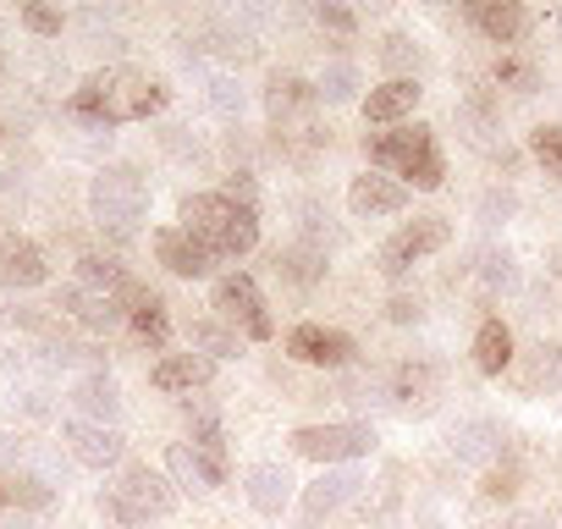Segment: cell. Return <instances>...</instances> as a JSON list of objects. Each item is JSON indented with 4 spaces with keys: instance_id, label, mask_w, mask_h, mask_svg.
I'll list each match as a JSON object with an SVG mask.
<instances>
[{
    "instance_id": "1",
    "label": "cell",
    "mask_w": 562,
    "mask_h": 529,
    "mask_svg": "<svg viewBox=\"0 0 562 529\" xmlns=\"http://www.w3.org/2000/svg\"><path fill=\"white\" fill-rule=\"evenodd\" d=\"M166 83L133 72V67H105L94 78H83L67 100V111L89 127H122V122H149L166 111Z\"/></svg>"
},
{
    "instance_id": "2",
    "label": "cell",
    "mask_w": 562,
    "mask_h": 529,
    "mask_svg": "<svg viewBox=\"0 0 562 529\" xmlns=\"http://www.w3.org/2000/svg\"><path fill=\"white\" fill-rule=\"evenodd\" d=\"M177 215H182V232L215 259H243L259 248V215L232 204L226 193H188Z\"/></svg>"
},
{
    "instance_id": "3",
    "label": "cell",
    "mask_w": 562,
    "mask_h": 529,
    "mask_svg": "<svg viewBox=\"0 0 562 529\" xmlns=\"http://www.w3.org/2000/svg\"><path fill=\"white\" fill-rule=\"evenodd\" d=\"M364 155L370 166H386L403 188H419V193H436L447 182V160H441V144L425 122H403L392 133H375L364 138Z\"/></svg>"
},
{
    "instance_id": "4",
    "label": "cell",
    "mask_w": 562,
    "mask_h": 529,
    "mask_svg": "<svg viewBox=\"0 0 562 529\" xmlns=\"http://www.w3.org/2000/svg\"><path fill=\"white\" fill-rule=\"evenodd\" d=\"M89 210H94L100 226L133 232V226L144 221V210H149V188H144V177H138L133 166H105V171L89 182Z\"/></svg>"
},
{
    "instance_id": "5",
    "label": "cell",
    "mask_w": 562,
    "mask_h": 529,
    "mask_svg": "<svg viewBox=\"0 0 562 529\" xmlns=\"http://www.w3.org/2000/svg\"><path fill=\"white\" fill-rule=\"evenodd\" d=\"M375 447H381L375 425H304V430H293V452H299V458H315V463H326V469L359 463V458H370Z\"/></svg>"
},
{
    "instance_id": "6",
    "label": "cell",
    "mask_w": 562,
    "mask_h": 529,
    "mask_svg": "<svg viewBox=\"0 0 562 529\" xmlns=\"http://www.w3.org/2000/svg\"><path fill=\"white\" fill-rule=\"evenodd\" d=\"M447 243H452V221H447V215H414V221H403V226L381 243V271H386V277H403L408 264L441 254Z\"/></svg>"
},
{
    "instance_id": "7",
    "label": "cell",
    "mask_w": 562,
    "mask_h": 529,
    "mask_svg": "<svg viewBox=\"0 0 562 529\" xmlns=\"http://www.w3.org/2000/svg\"><path fill=\"white\" fill-rule=\"evenodd\" d=\"M215 309H221L243 337H254V342H270V337H276V320H270V309H265V293H259V282H254L248 271H226V277L215 282Z\"/></svg>"
},
{
    "instance_id": "8",
    "label": "cell",
    "mask_w": 562,
    "mask_h": 529,
    "mask_svg": "<svg viewBox=\"0 0 562 529\" xmlns=\"http://www.w3.org/2000/svg\"><path fill=\"white\" fill-rule=\"evenodd\" d=\"M288 353L299 364H315V370H348L353 364V337L337 331V326H321V320H304L288 331Z\"/></svg>"
},
{
    "instance_id": "9",
    "label": "cell",
    "mask_w": 562,
    "mask_h": 529,
    "mask_svg": "<svg viewBox=\"0 0 562 529\" xmlns=\"http://www.w3.org/2000/svg\"><path fill=\"white\" fill-rule=\"evenodd\" d=\"M116 496L127 502V513L144 524V518H166L171 507H177V491H171V480L160 474V469H149V463H127L122 469V485H116Z\"/></svg>"
},
{
    "instance_id": "10",
    "label": "cell",
    "mask_w": 562,
    "mask_h": 529,
    "mask_svg": "<svg viewBox=\"0 0 562 529\" xmlns=\"http://www.w3.org/2000/svg\"><path fill=\"white\" fill-rule=\"evenodd\" d=\"M61 441H67V447H72V458H78L83 469H94V474H105V469H116V463L127 458V441L116 436V425L67 419V425H61Z\"/></svg>"
},
{
    "instance_id": "11",
    "label": "cell",
    "mask_w": 562,
    "mask_h": 529,
    "mask_svg": "<svg viewBox=\"0 0 562 529\" xmlns=\"http://www.w3.org/2000/svg\"><path fill=\"white\" fill-rule=\"evenodd\" d=\"M116 309L127 315V326H133V337L144 342V348H166L171 342V315H166V304L144 288V282H127L122 293H116Z\"/></svg>"
},
{
    "instance_id": "12",
    "label": "cell",
    "mask_w": 562,
    "mask_h": 529,
    "mask_svg": "<svg viewBox=\"0 0 562 529\" xmlns=\"http://www.w3.org/2000/svg\"><path fill=\"white\" fill-rule=\"evenodd\" d=\"M155 259L166 264L171 277H182V282H204L210 264H215V254L199 248L182 226H160V232H155Z\"/></svg>"
},
{
    "instance_id": "13",
    "label": "cell",
    "mask_w": 562,
    "mask_h": 529,
    "mask_svg": "<svg viewBox=\"0 0 562 529\" xmlns=\"http://www.w3.org/2000/svg\"><path fill=\"white\" fill-rule=\"evenodd\" d=\"M403 204H408V188H403L397 177L364 171V177L348 182V210H353L359 221H370V215H397Z\"/></svg>"
},
{
    "instance_id": "14",
    "label": "cell",
    "mask_w": 562,
    "mask_h": 529,
    "mask_svg": "<svg viewBox=\"0 0 562 529\" xmlns=\"http://www.w3.org/2000/svg\"><path fill=\"white\" fill-rule=\"evenodd\" d=\"M243 496H248L254 513L281 518V513H288V502H293V474L281 469V463H254V469L243 474Z\"/></svg>"
},
{
    "instance_id": "15",
    "label": "cell",
    "mask_w": 562,
    "mask_h": 529,
    "mask_svg": "<svg viewBox=\"0 0 562 529\" xmlns=\"http://www.w3.org/2000/svg\"><path fill=\"white\" fill-rule=\"evenodd\" d=\"M419 100H425L419 83H408V78H386L381 89L364 94V122H370V127H392V122L403 127V116L419 111Z\"/></svg>"
},
{
    "instance_id": "16",
    "label": "cell",
    "mask_w": 562,
    "mask_h": 529,
    "mask_svg": "<svg viewBox=\"0 0 562 529\" xmlns=\"http://www.w3.org/2000/svg\"><path fill=\"white\" fill-rule=\"evenodd\" d=\"M188 419H193V436H188V447H193V458L204 463V474H210V485H226V474H232V463H226V430H221V419H215L210 408H193V403H188Z\"/></svg>"
},
{
    "instance_id": "17",
    "label": "cell",
    "mask_w": 562,
    "mask_h": 529,
    "mask_svg": "<svg viewBox=\"0 0 562 529\" xmlns=\"http://www.w3.org/2000/svg\"><path fill=\"white\" fill-rule=\"evenodd\" d=\"M469 23L491 40V45H518L529 29V12L518 0H469Z\"/></svg>"
},
{
    "instance_id": "18",
    "label": "cell",
    "mask_w": 562,
    "mask_h": 529,
    "mask_svg": "<svg viewBox=\"0 0 562 529\" xmlns=\"http://www.w3.org/2000/svg\"><path fill=\"white\" fill-rule=\"evenodd\" d=\"M45 277H50L45 254L29 237H7V232H0V282H7V288H40Z\"/></svg>"
},
{
    "instance_id": "19",
    "label": "cell",
    "mask_w": 562,
    "mask_h": 529,
    "mask_svg": "<svg viewBox=\"0 0 562 529\" xmlns=\"http://www.w3.org/2000/svg\"><path fill=\"white\" fill-rule=\"evenodd\" d=\"M56 309L67 315V320H78V326H89V331H105V326H116L122 320V309H116V299L111 293H94V288H61V299H56Z\"/></svg>"
},
{
    "instance_id": "20",
    "label": "cell",
    "mask_w": 562,
    "mask_h": 529,
    "mask_svg": "<svg viewBox=\"0 0 562 529\" xmlns=\"http://www.w3.org/2000/svg\"><path fill=\"white\" fill-rule=\"evenodd\" d=\"M359 491H364V480H359L353 469H326L321 480L304 485V513H310V518H326V513L348 507Z\"/></svg>"
},
{
    "instance_id": "21",
    "label": "cell",
    "mask_w": 562,
    "mask_h": 529,
    "mask_svg": "<svg viewBox=\"0 0 562 529\" xmlns=\"http://www.w3.org/2000/svg\"><path fill=\"white\" fill-rule=\"evenodd\" d=\"M72 403H78V414H89V425H116L122 419V392H116V381L105 370H89L72 386Z\"/></svg>"
},
{
    "instance_id": "22",
    "label": "cell",
    "mask_w": 562,
    "mask_h": 529,
    "mask_svg": "<svg viewBox=\"0 0 562 529\" xmlns=\"http://www.w3.org/2000/svg\"><path fill=\"white\" fill-rule=\"evenodd\" d=\"M210 375H215V364H210L204 353H166V359L149 370L155 392H193V386H204Z\"/></svg>"
},
{
    "instance_id": "23",
    "label": "cell",
    "mask_w": 562,
    "mask_h": 529,
    "mask_svg": "<svg viewBox=\"0 0 562 529\" xmlns=\"http://www.w3.org/2000/svg\"><path fill=\"white\" fill-rule=\"evenodd\" d=\"M270 264H276V277H288L293 288L326 282V248H315V243H288V248H276Z\"/></svg>"
},
{
    "instance_id": "24",
    "label": "cell",
    "mask_w": 562,
    "mask_h": 529,
    "mask_svg": "<svg viewBox=\"0 0 562 529\" xmlns=\"http://www.w3.org/2000/svg\"><path fill=\"white\" fill-rule=\"evenodd\" d=\"M315 105V83H304L299 72H270V83H265V111H270V122H288V116H299V111H310Z\"/></svg>"
},
{
    "instance_id": "25",
    "label": "cell",
    "mask_w": 562,
    "mask_h": 529,
    "mask_svg": "<svg viewBox=\"0 0 562 529\" xmlns=\"http://www.w3.org/2000/svg\"><path fill=\"white\" fill-rule=\"evenodd\" d=\"M474 364H480V375L513 370V331H507L502 320H485V326L474 331Z\"/></svg>"
},
{
    "instance_id": "26",
    "label": "cell",
    "mask_w": 562,
    "mask_h": 529,
    "mask_svg": "<svg viewBox=\"0 0 562 529\" xmlns=\"http://www.w3.org/2000/svg\"><path fill=\"white\" fill-rule=\"evenodd\" d=\"M127 282H133V277L122 271L116 259H105V254H83V259H78V288H94V293H111V299H116Z\"/></svg>"
},
{
    "instance_id": "27",
    "label": "cell",
    "mask_w": 562,
    "mask_h": 529,
    "mask_svg": "<svg viewBox=\"0 0 562 529\" xmlns=\"http://www.w3.org/2000/svg\"><path fill=\"white\" fill-rule=\"evenodd\" d=\"M188 353H204L210 364H215V359H237V337H232L221 320H193V326H188Z\"/></svg>"
},
{
    "instance_id": "28",
    "label": "cell",
    "mask_w": 562,
    "mask_h": 529,
    "mask_svg": "<svg viewBox=\"0 0 562 529\" xmlns=\"http://www.w3.org/2000/svg\"><path fill=\"white\" fill-rule=\"evenodd\" d=\"M315 100H326V105L359 100V67H353V61H331V67L315 78Z\"/></svg>"
},
{
    "instance_id": "29",
    "label": "cell",
    "mask_w": 562,
    "mask_h": 529,
    "mask_svg": "<svg viewBox=\"0 0 562 529\" xmlns=\"http://www.w3.org/2000/svg\"><path fill=\"white\" fill-rule=\"evenodd\" d=\"M166 474H171V485H182V491H210V474H204V463L193 458L188 441H171V447H166Z\"/></svg>"
},
{
    "instance_id": "30",
    "label": "cell",
    "mask_w": 562,
    "mask_h": 529,
    "mask_svg": "<svg viewBox=\"0 0 562 529\" xmlns=\"http://www.w3.org/2000/svg\"><path fill=\"white\" fill-rule=\"evenodd\" d=\"M381 61L397 72V78H408V83H419V67H425V50L408 40V34H386L381 40Z\"/></svg>"
},
{
    "instance_id": "31",
    "label": "cell",
    "mask_w": 562,
    "mask_h": 529,
    "mask_svg": "<svg viewBox=\"0 0 562 529\" xmlns=\"http://www.w3.org/2000/svg\"><path fill=\"white\" fill-rule=\"evenodd\" d=\"M0 491H7L12 507H29V513H45L56 502V491L40 480V474H12V480H0Z\"/></svg>"
},
{
    "instance_id": "32",
    "label": "cell",
    "mask_w": 562,
    "mask_h": 529,
    "mask_svg": "<svg viewBox=\"0 0 562 529\" xmlns=\"http://www.w3.org/2000/svg\"><path fill=\"white\" fill-rule=\"evenodd\" d=\"M491 78H496L502 89H513V94H535V89H540V67H535V61H518V56H502V61L491 67Z\"/></svg>"
},
{
    "instance_id": "33",
    "label": "cell",
    "mask_w": 562,
    "mask_h": 529,
    "mask_svg": "<svg viewBox=\"0 0 562 529\" xmlns=\"http://www.w3.org/2000/svg\"><path fill=\"white\" fill-rule=\"evenodd\" d=\"M436 392V370L430 364H397L392 370V397L414 403V397H430Z\"/></svg>"
},
{
    "instance_id": "34",
    "label": "cell",
    "mask_w": 562,
    "mask_h": 529,
    "mask_svg": "<svg viewBox=\"0 0 562 529\" xmlns=\"http://www.w3.org/2000/svg\"><path fill=\"white\" fill-rule=\"evenodd\" d=\"M529 155L562 182V127H535L529 133Z\"/></svg>"
},
{
    "instance_id": "35",
    "label": "cell",
    "mask_w": 562,
    "mask_h": 529,
    "mask_svg": "<svg viewBox=\"0 0 562 529\" xmlns=\"http://www.w3.org/2000/svg\"><path fill=\"white\" fill-rule=\"evenodd\" d=\"M562 386V342H540L535 348V364H529V386Z\"/></svg>"
},
{
    "instance_id": "36",
    "label": "cell",
    "mask_w": 562,
    "mask_h": 529,
    "mask_svg": "<svg viewBox=\"0 0 562 529\" xmlns=\"http://www.w3.org/2000/svg\"><path fill=\"white\" fill-rule=\"evenodd\" d=\"M18 18H23V29H29V34H40V40H56V34L67 29V18H61L56 7H40V0H29V7H23Z\"/></svg>"
},
{
    "instance_id": "37",
    "label": "cell",
    "mask_w": 562,
    "mask_h": 529,
    "mask_svg": "<svg viewBox=\"0 0 562 529\" xmlns=\"http://www.w3.org/2000/svg\"><path fill=\"white\" fill-rule=\"evenodd\" d=\"M480 282H485V288H513V282H518L513 254H507V248H491V254L480 259Z\"/></svg>"
},
{
    "instance_id": "38",
    "label": "cell",
    "mask_w": 562,
    "mask_h": 529,
    "mask_svg": "<svg viewBox=\"0 0 562 529\" xmlns=\"http://www.w3.org/2000/svg\"><path fill=\"white\" fill-rule=\"evenodd\" d=\"M513 491H518V469H513V463L485 469V485H480V496H485V502H507Z\"/></svg>"
},
{
    "instance_id": "39",
    "label": "cell",
    "mask_w": 562,
    "mask_h": 529,
    "mask_svg": "<svg viewBox=\"0 0 562 529\" xmlns=\"http://www.w3.org/2000/svg\"><path fill=\"white\" fill-rule=\"evenodd\" d=\"M315 18H321L331 34H359V12H353V7H337V0H326Z\"/></svg>"
},
{
    "instance_id": "40",
    "label": "cell",
    "mask_w": 562,
    "mask_h": 529,
    "mask_svg": "<svg viewBox=\"0 0 562 529\" xmlns=\"http://www.w3.org/2000/svg\"><path fill=\"white\" fill-rule=\"evenodd\" d=\"M226 199L259 215V188H254V177H248V171H232V177H226Z\"/></svg>"
},
{
    "instance_id": "41",
    "label": "cell",
    "mask_w": 562,
    "mask_h": 529,
    "mask_svg": "<svg viewBox=\"0 0 562 529\" xmlns=\"http://www.w3.org/2000/svg\"><path fill=\"white\" fill-rule=\"evenodd\" d=\"M210 105H215L221 116H232V111H243V89H237L232 78H215V83H210Z\"/></svg>"
},
{
    "instance_id": "42",
    "label": "cell",
    "mask_w": 562,
    "mask_h": 529,
    "mask_svg": "<svg viewBox=\"0 0 562 529\" xmlns=\"http://www.w3.org/2000/svg\"><path fill=\"white\" fill-rule=\"evenodd\" d=\"M425 309H419V299H392L386 304V320H397V326H414Z\"/></svg>"
},
{
    "instance_id": "43",
    "label": "cell",
    "mask_w": 562,
    "mask_h": 529,
    "mask_svg": "<svg viewBox=\"0 0 562 529\" xmlns=\"http://www.w3.org/2000/svg\"><path fill=\"white\" fill-rule=\"evenodd\" d=\"M480 215H485V221H507V215H513V193H485Z\"/></svg>"
},
{
    "instance_id": "44",
    "label": "cell",
    "mask_w": 562,
    "mask_h": 529,
    "mask_svg": "<svg viewBox=\"0 0 562 529\" xmlns=\"http://www.w3.org/2000/svg\"><path fill=\"white\" fill-rule=\"evenodd\" d=\"M551 271H557V277H562V243H557V248H551Z\"/></svg>"
},
{
    "instance_id": "45",
    "label": "cell",
    "mask_w": 562,
    "mask_h": 529,
    "mask_svg": "<svg viewBox=\"0 0 562 529\" xmlns=\"http://www.w3.org/2000/svg\"><path fill=\"white\" fill-rule=\"evenodd\" d=\"M0 507H7V491H0Z\"/></svg>"
}]
</instances>
